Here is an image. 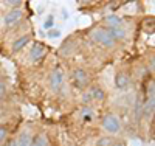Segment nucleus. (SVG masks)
Masks as SVG:
<instances>
[{
  "label": "nucleus",
  "mask_w": 155,
  "mask_h": 146,
  "mask_svg": "<svg viewBox=\"0 0 155 146\" xmlns=\"http://www.w3.org/2000/svg\"><path fill=\"white\" fill-rule=\"evenodd\" d=\"M93 39L102 47H107V48H112L115 45V39L112 37V34L109 33V30H104V28H98L93 31Z\"/></svg>",
  "instance_id": "nucleus-1"
},
{
  "label": "nucleus",
  "mask_w": 155,
  "mask_h": 146,
  "mask_svg": "<svg viewBox=\"0 0 155 146\" xmlns=\"http://www.w3.org/2000/svg\"><path fill=\"white\" fill-rule=\"evenodd\" d=\"M102 127H104L107 132H110V134H118V132L121 131V123L118 120V117L106 115L104 118H102Z\"/></svg>",
  "instance_id": "nucleus-2"
},
{
  "label": "nucleus",
  "mask_w": 155,
  "mask_h": 146,
  "mask_svg": "<svg viewBox=\"0 0 155 146\" xmlns=\"http://www.w3.org/2000/svg\"><path fill=\"white\" fill-rule=\"evenodd\" d=\"M62 83H64V73H62V70L59 67H56L53 70V73H51V78H50L51 89H53V90H59Z\"/></svg>",
  "instance_id": "nucleus-3"
},
{
  "label": "nucleus",
  "mask_w": 155,
  "mask_h": 146,
  "mask_svg": "<svg viewBox=\"0 0 155 146\" xmlns=\"http://www.w3.org/2000/svg\"><path fill=\"white\" fill-rule=\"evenodd\" d=\"M73 79H74V84L78 87H82L88 83V75L84 69H76L73 72Z\"/></svg>",
  "instance_id": "nucleus-4"
},
{
  "label": "nucleus",
  "mask_w": 155,
  "mask_h": 146,
  "mask_svg": "<svg viewBox=\"0 0 155 146\" xmlns=\"http://www.w3.org/2000/svg\"><path fill=\"white\" fill-rule=\"evenodd\" d=\"M44 53H45V45L42 42H36L31 48V53H30V56L33 61H37V59H41L44 56Z\"/></svg>",
  "instance_id": "nucleus-5"
},
{
  "label": "nucleus",
  "mask_w": 155,
  "mask_h": 146,
  "mask_svg": "<svg viewBox=\"0 0 155 146\" xmlns=\"http://www.w3.org/2000/svg\"><path fill=\"white\" fill-rule=\"evenodd\" d=\"M22 19V11L20 9H12L5 16V25H12Z\"/></svg>",
  "instance_id": "nucleus-6"
},
{
  "label": "nucleus",
  "mask_w": 155,
  "mask_h": 146,
  "mask_svg": "<svg viewBox=\"0 0 155 146\" xmlns=\"http://www.w3.org/2000/svg\"><path fill=\"white\" fill-rule=\"evenodd\" d=\"M115 86L118 89H124L129 86V76L126 73H118L115 76Z\"/></svg>",
  "instance_id": "nucleus-7"
},
{
  "label": "nucleus",
  "mask_w": 155,
  "mask_h": 146,
  "mask_svg": "<svg viewBox=\"0 0 155 146\" xmlns=\"http://www.w3.org/2000/svg\"><path fill=\"white\" fill-rule=\"evenodd\" d=\"M30 42V36H22V37H19L17 39V41L14 42V44H12V51H19V50H22L25 45H27Z\"/></svg>",
  "instance_id": "nucleus-8"
},
{
  "label": "nucleus",
  "mask_w": 155,
  "mask_h": 146,
  "mask_svg": "<svg viewBox=\"0 0 155 146\" xmlns=\"http://www.w3.org/2000/svg\"><path fill=\"white\" fill-rule=\"evenodd\" d=\"M90 95H92V98H93V100L101 101V100H104V90L99 89V87H93V89H92V92H90Z\"/></svg>",
  "instance_id": "nucleus-9"
},
{
  "label": "nucleus",
  "mask_w": 155,
  "mask_h": 146,
  "mask_svg": "<svg viewBox=\"0 0 155 146\" xmlns=\"http://www.w3.org/2000/svg\"><path fill=\"white\" fill-rule=\"evenodd\" d=\"M30 146H47V138H45L44 135H36V137L31 140Z\"/></svg>",
  "instance_id": "nucleus-10"
},
{
  "label": "nucleus",
  "mask_w": 155,
  "mask_h": 146,
  "mask_svg": "<svg viewBox=\"0 0 155 146\" xmlns=\"http://www.w3.org/2000/svg\"><path fill=\"white\" fill-rule=\"evenodd\" d=\"M30 143H31V138L27 132H23L20 135V138L17 140V146H30Z\"/></svg>",
  "instance_id": "nucleus-11"
},
{
  "label": "nucleus",
  "mask_w": 155,
  "mask_h": 146,
  "mask_svg": "<svg viewBox=\"0 0 155 146\" xmlns=\"http://www.w3.org/2000/svg\"><path fill=\"white\" fill-rule=\"evenodd\" d=\"M109 33L112 34V37L115 39V42H116V39H123L124 37V30H121V28H112V30H109Z\"/></svg>",
  "instance_id": "nucleus-12"
},
{
  "label": "nucleus",
  "mask_w": 155,
  "mask_h": 146,
  "mask_svg": "<svg viewBox=\"0 0 155 146\" xmlns=\"http://www.w3.org/2000/svg\"><path fill=\"white\" fill-rule=\"evenodd\" d=\"M107 22L112 25V28H118V26L121 25V19L116 17V16H109L107 17Z\"/></svg>",
  "instance_id": "nucleus-13"
},
{
  "label": "nucleus",
  "mask_w": 155,
  "mask_h": 146,
  "mask_svg": "<svg viewBox=\"0 0 155 146\" xmlns=\"http://www.w3.org/2000/svg\"><path fill=\"white\" fill-rule=\"evenodd\" d=\"M53 23H54L53 16H48V17H47V20L44 22V26H45V28H48V30H51V28H53Z\"/></svg>",
  "instance_id": "nucleus-14"
},
{
  "label": "nucleus",
  "mask_w": 155,
  "mask_h": 146,
  "mask_svg": "<svg viewBox=\"0 0 155 146\" xmlns=\"http://www.w3.org/2000/svg\"><path fill=\"white\" fill-rule=\"evenodd\" d=\"M152 110H153V97H149V101L146 104V114L149 115Z\"/></svg>",
  "instance_id": "nucleus-15"
},
{
  "label": "nucleus",
  "mask_w": 155,
  "mask_h": 146,
  "mask_svg": "<svg viewBox=\"0 0 155 146\" xmlns=\"http://www.w3.org/2000/svg\"><path fill=\"white\" fill-rule=\"evenodd\" d=\"M61 36V31L59 30H53L51 28L50 31H48V37H51V39H56V37H59Z\"/></svg>",
  "instance_id": "nucleus-16"
},
{
  "label": "nucleus",
  "mask_w": 155,
  "mask_h": 146,
  "mask_svg": "<svg viewBox=\"0 0 155 146\" xmlns=\"http://www.w3.org/2000/svg\"><path fill=\"white\" fill-rule=\"evenodd\" d=\"M5 137H6V127H3V126H0V144L3 143Z\"/></svg>",
  "instance_id": "nucleus-17"
},
{
  "label": "nucleus",
  "mask_w": 155,
  "mask_h": 146,
  "mask_svg": "<svg viewBox=\"0 0 155 146\" xmlns=\"http://www.w3.org/2000/svg\"><path fill=\"white\" fill-rule=\"evenodd\" d=\"M109 144H110L109 138H99L98 140V146H109Z\"/></svg>",
  "instance_id": "nucleus-18"
},
{
  "label": "nucleus",
  "mask_w": 155,
  "mask_h": 146,
  "mask_svg": "<svg viewBox=\"0 0 155 146\" xmlns=\"http://www.w3.org/2000/svg\"><path fill=\"white\" fill-rule=\"evenodd\" d=\"M5 93H6V86L0 81V97H3Z\"/></svg>",
  "instance_id": "nucleus-19"
},
{
  "label": "nucleus",
  "mask_w": 155,
  "mask_h": 146,
  "mask_svg": "<svg viewBox=\"0 0 155 146\" xmlns=\"http://www.w3.org/2000/svg\"><path fill=\"white\" fill-rule=\"evenodd\" d=\"M6 146H17V140H9Z\"/></svg>",
  "instance_id": "nucleus-20"
}]
</instances>
